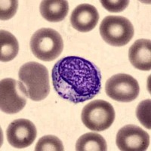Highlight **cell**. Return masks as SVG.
Wrapping results in <instances>:
<instances>
[{"label":"cell","mask_w":151,"mask_h":151,"mask_svg":"<svg viewBox=\"0 0 151 151\" xmlns=\"http://www.w3.org/2000/svg\"><path fill=\"white\" fill-rule=\"evenodd\" d=\"M52 83L60 98L73 104L92 99L101 88V73L96 65L83 58L69 56L53 67Z\"/></svg>","instance_id":"6da1fadb"},{"label":"cell","mask_w":151,"mask_h":151,"mask_svg":"<svg viewBox=\"0 0 151 151\" xmlns=\"http://www.w3.org/2000/svg\"><path fill=\"white\" fill-rule=\"evenodd\" d=\"M18 78L24 86L27 97L32 101H42L49 94V75L42 64L35 61L24 64L19 70Z\"/></svg>","instance_id":"7a4b0ae2"},{"label":"cell","mask_w":151,"mask_h":151,"mask_svg":"<svg viewBox=\"0 0 151 151\" xmlns=\"http://www.w3.org/2000/svg\"><path fill=\"white\" fill-rule=\"evenodd\" d=\"M29 45L36 58L42 61H52L61 54L64 41L58 31L51 28H42L33 33Z\"/></svg>","instance_id":"3957f363"},{"label":"cell","mask_w":151,"mask_h":151,"mask_svg":"<svg viewBox=\"0 0 151 151\" xmlns=\"http://www.w3.org/2000/svg\"><path fill=\"white\" fill-rule=\"evenodd\" d=\"M100 33L107 44L124 46L134 36V27L129 19L122 16L110 15L104 18L100 25Z\"/></svg>","instance_id":"277c9868"},{"label":"cell","mask_w":151,"mask_h":151,"mask_svg":"<svg viewBox=\"0 0 151 151\" xmlns=\"http://www.w3.org/2000/svg\"><path fill=\"white\" fill-rule=\"evenodd\" d=\"M115 116L111 104L103 100H95L84 106L81 118L86 127L90 130L103 132L111 126Z\"/></svg>","instance_id":"5b68a950"},{"label":"cell","mask_w":151,"mask_h":151,"mask_svg":"<svg viewBox=\"0 0 151 151\" xmlns=\"http://www.w3.org/2000/svg\"><path fill=\"white\" fill-rule=\"evenodd\" d=\"M27 94L20 81L6 78L0 83V108L8 114H14L24 109L27 104Z\"/></svg>","instance_id":"8992f818"},{"label":"cell","mask_w":151,"mask_h":151,"mask_svg":"<svg viewBox=\"0 0 151 151\" xmlns=\"http://www.w3.org/2000/svg\"><path fill=\"white\" fill-rule=\"evenodd\" d=\"M105 90L108 97L113 100L127 103L137 98L140 87L137 81L132 76L119 73L107 79Z\"/></svg>","instance_id":"52a82bcc"},{"label":"cell","mask_w":151,"mask_h":151,"mask_svg":"<svg viewBox=\"0 0 151 151\" xmlns=\"http://www.w3.org/2000/svg\"><path fill=\"white\" fill-rule=\"evenodd\" d=\"M116 142L122 151H144L150 146V135L137 125H127L119 130Z\"/></svg>","instance_id":"ba28073f"},{"label":"cell","mask_w":151,"mask_h":151,"mask_svg":"<svg viewBox=\"0 0 151 151\" xmlns=\"http://www.w3.org/2000/svg\"><path fill=\"white\" fill-rule=\"evenodd\" d=\"M37 135L34 124L26 119H19L9 124L6 136L9 144L17 149L30 146Z\"/></svg>","instance_id":"9c48e42d"},{"label":"cell","mask_w":151,"mask_h":151,"mask_svg":"<svg viewBox=\"0 0 151 151\" xmlns=\"http://www.w3.org/2000/svg\"><path fill=\"white\" fill-rule=\"evenodd\" d=\"M99 21V14L94 5L81 4L73 11L70 23L73 27L83 33L92 30Z\"/></svg>","instance_id":"30bf717a"},{"label":"cell","mask_w":151,"mask_h":151,"mask_svg":"<svg viewBox=\"0 0 151 151\" xmlns=\"http://www.w3.org/2000/svg\"><path fill=\"white\" fill-rule=\"evenodd\" d=\"M131 64L140 70L149 71L151 69V42L141 39L133 43L129 50Z\"/></svg>","instance_id":"8fae6325"},{"label":"cell","mask_w":151,"mask_h":151,"mask_svg":"<svg viewBox=\"0 0 151 151\" xmlns=\"http://www.w3.org/2000/svg\"><path fill=\"white\" fill-rule=\"evenodd\" d=\"M40 13L50 22L63 21L69 12V4L64 0H44L40 4Z\"/></svg>","instance_id":"7c38bea8"},{"label":"cell","mask_w":151,"mask_h":151,"mask_svg":"<svg viewBox=\"0 0 151 151\" xmlns=\"http://www.w3.org/2000/svg\"><path fill=\"white\" fill-rule=\"evenodd\" d=\"M19 52V44L14 35L6 30L0 31V60L8 62L16 58Z\"/></svg>","instance_id":"4fadbf2b"},{"label":"cell","mask_w":151,"mask_h":151,"mask_svg":"<svg viewBox=\"0 0 151 151\" xmlns=\"http://www.w3.org/2000/svg\"><path fill=\"white\" fill-rule=\"evenodd\" d=\"M107 145L101 134L94 132L84 134L76 141V150L77 151H106Z\"/></svg>","instance_id":"5bb4252c"},{"label":"cell","mask_w":151,"mask_h":151,"mask_svg":"<svg viewBox=\"0 0 151 151\" xmlns=\"http://www.w3.org/2000/svg\"><path fill=\"white\" fill-rule=\"evenodd\" d=\"M36 151H63L64 145L58 137L54 135H45L41 137L35 147Z\"/></svg>","instance_id":"9a60e30c"},{"label":"cell","mask_w":151,"mask_h":151,"mask_svg":"<svg viewBox=\"0 0 151 151\" xmlns=\"http://www.w3.org/2000/svg\"><path fill=\"white\" fill-rule=\"evenodd\" d=\"M150 99L144 100L138 104L136 110L137 119L144 127L150 129Z\"/></svg>","instance_id":"2e32d148"},{"label":"cell","mask_w":151,"mask_h":151,"mask_svg":"<svg viewBox=\"0 0 151 151\" xmlns=\"http://www.w3.org/2000/svg\"><path fill=\"white\" fill-rule=\"evenodd\" d=\"M0 2V19L2 21H7L14 17L18 7L17 0H4Z\"/></svg>","instance_id":"e0dca14e"},{"label":"cell","mask_w":151,"mask_h":151,"mask_svg":"<svg viewBox=\"0 0 151 151\" xmlns=\"http://www.w3.org/2000/svg\"><path fill=\"white\" fill-rule=\"evenodd\" d=\"M103 7L110 12L118 13L125 10L128 7L129 1L128 0H117V1H109V0H102L101 1Z\"/></svg>","instance_id":"ac0fdd59"}]
</instances>
